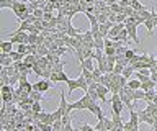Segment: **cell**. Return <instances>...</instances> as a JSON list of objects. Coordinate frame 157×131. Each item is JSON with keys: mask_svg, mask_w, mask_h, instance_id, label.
Wrapping results in <instances>:
<instances>
[{"mask_svg": "<svg viewBox=\"0 0 157 131\" xmlns=\"http://www.w3.org/2000/svg\"><path fill=\"white\" fill-rule=\"evenodd\" d=\"M110 103H111V110H113V115H121L123 113V108H126L124 103H123L120 94H113L111 98H110Z\"/></svg>", "mask_w": 157, "mask_h": 131, "instance_id": "obj_1", "label": "cell"}, {"mask_svg": "<svg viewBox=\"0 0 157 131\" xmlns=\"http://www.w3.org/2000/svg\"><path fill=\"white\" fill-rule=\"evenodd\" d=\"M28 36H29V33H25V31H13L8 35L10 40L13 43H17V44H21V43H26L28 44Z\"/></svg>", "mask_w": 157, "mask_h": 131, "instance_id": "obj_2", "label": "cell"}, {"mask_svg": "<svg viewBox=\"0 0 157 131\" xmlns=\"http://www.w3.org/2000/svg\"><path fill=\"white\" fill-rule=\"evenodd\" d=\"M137 26L136 23H126V30H128V35H129V40H132L139 46V36H137Z\"/></svg>", "mask_w": 157, "mask_h": 131, "instance_id": "obj_3", "label": "cell"}, {"mask_svg": "<svg viewBox=\"0 0 157 131\" xmlns=\"http://www.w3.org/2000/svg\"><path fill=\"white\" fill-rule=\"evenodd\" d=\"M49 89H51V80H48V79H41V80H38L36 84H33V90H36V92H49Z\"/></svg>", "mask_w": 157, "mask_h": 131, "instance_id": "obj_4", "label": "cell"}, {"mask_svg": "<svg viewBox=\"0 0 157 131\" xmlns=\"http://www.w3.org/2000/svg\"><path fill=\"white\" fill-rule=\"evenodd\" d=\"M88 111H90V113H93L97 116V120H103L105 118V115H103V110H101V106L100 105H97L95 102H93L92 105H88V108H87Z\"/></svg>", "mask_w": 157, "mask_h": 131, "instance_id": "obj_5", "label": "cell"}, {"mask_svg": "<svg viewBox=\"0 0 157 131\" xmlns=\"http://www.w3.org/2000/svg\"><path fill=\"white\" fill-rule=\"evenodd\" d=\"M13 59L10 57V52H2V56H0V64L2 67H8V66H13Z\"/></svg>", "mask_w": 157, "mask_h": 131, "instance_id": "obj_6", "label": "cell"}, {"mask_svg": "<svg viewBox=\"0 0 157 131\" xmlns=\"http://www.w3.org/2000/svg\"><path fill=\"white\" fill-rule=\"evenodd\" d=\"M75 89H80V82H78V79L75 80V79H69L67 80V94L71 95V94H74V90Z\"/></svg>", "mask_w": 157, "mask_h": 131, "instance_id": "obj_7", "label": "cell"}, {"mask_svg": "<svg viewBox=\"0 0 157 131\" xmlns=\"http://www.w3.org/2000/svg\"><path fill=\"white\" fill-rule=\"evenodd\" d=\"M98 97H100V100L103 102V103H106V92H110V89H108L106 85H103V84H98Z\"/></svg>", "mask_w": 157, "mask_h": 131, "instance_id": "obj_8", "label": "cell"}, {"mask_svg": "<svg viewBox=\"0 0 157 131\" xmlns=\"http://www.w3.org/2000/svg\"><path fill=\"white\" fill-rule=\"evenodd\" d=\"M155 87H157V84H155V82H154V80H152L151 77H149V79H147L146 82H142L141 89L144 90V92H147V90H155Z\"/></svg>", "mask_w": 157, "mask_h": 131, "instance_id": "obj_9", "label": "cell"}, {"mask_svg": "<svg viewBox=\"0 0 157 131\" xmlns=\"http://www.w3.org/2000/svg\"><path fill=\"white\" fill-rule=\"evenodd\" d=\"M13 44H15V43H13L12 40L2 41V44H0V49H2V52H12V51H13Z\"/></svg>", "mask_w": 157, "mask_h": 131, "instance_id": "obj_10", "label": "cell"}, {"mask_svg": "<svg viewBox=\"0 0 157 131\" xmlns=\"http://www.w3.org/2000/svg\"><path fill=\"white\" fill-rule=\"evenodd\" d=\"M129 121H131L134 126H137V128H139V123H141L139 113H137V111H134V110H129Z\"/></svg>", "mask_w": 157, "mask_h": 131, "instance_id": "obj_11", "label": "cell"}, {"mask_svg": "<svg viewBox=\"0 0 157 131\" xmlns=\"http://www.w3.org/2000/svg\"><path fill=\"white\" fill-rule=\"evenodd\" d=\"M80 69H88V71L95 69V66H93V57H87V59L80 64Z\"/></svg>", "mask_w": 157, "mask_h": 131, "instance_id": "obj_12", "label": "cell"}, {"mask_svg": "<svg viewBox=\"0 0 157 131\" xmlns=\"http://www.w3.org/2000/svg\"><path fill=\"white\" fill-rule=\"evenodd\" d=\"M67 105H69V103L66 102V92H64V90H61V103H59V106H57V108H61L64 115H66V111H67Z\"/></svg>", "mask_w": 157, "mask_h": 131, "instance_id": "obj_13", "label": "cell"}, {"mask_svg": "<svg viewBox=\"0 0 157 131\" xmlns=\"http://www.w3.org/2000/svg\"><path fill=\"white\" fill-rule=\"evenodd\" d=\"M141 85H142V82L139 79H129L128 80V87L132 90H137V89H141Z\"/></svg>", "mask_w": 157, "mask_h": 131, "instance_id": "obj_14", "label": "cell"}, {"mask_svg": "<svg viewBox=\"0 0 157 131\" xmlns=\"http://www.w3.org/2000/svg\"><path fill=\"white\" fill-rule=\"evenodd\" d=\"M134 72H136V71L132 69L131 66H126V67H124V71H123V75H124L126 79H131V77L134 75Z\"/></svg>", "mask_w": 157, "mask_h": 131, "instance_id": "obj_15", "label": "cell"}, {"mask_svg": "<svg viewBox=\"0 0 157 131\" xmlns=\"http://www.w3.org/2000/svg\"><path fill=\"white\" fill-rule=\"evenodd\" d=\"M10 57H12V59L15 61V62H17V61H23L25 59V54H21V52H15V51H12V52H10Z\"/></svg>", "mask_w": 157, "mask_h": 131, "instance_id": "obj_16", "label": "cell"}, {"mask_svg": "<svg viewBox=\"0 0 157 131\" xmlns=\"http://www.w3.org/2000/svg\"><path fill=\"white\" fill-rule=\"evenodd\" d=\"M15 0H0V8H13Z\"/></svg>", "mask_w": 157, "mask_h": 131, "instance_id": "obj_17", "label": "cell"}, {"mask_svg": "<svg viewBox=\"0 0 157 131\" xmlns=\"http://www.w3.org/2000/svg\"><path fill=\"white\" fill-rule=\"evenodd\" d=\"M155 97H157V92H155V90H147L144 100H146V102H154Z\"/></svg>", "mask_w": 157, "mask_h": 131, "instance_id": "obj_18", "label": "cell"}, {"mask_svg": "<svg viewBox=\"0 0 157 131\" xmlns=\"http://www.w3.org/2000/svg\"><path fill=\"white\" fill-rule=\"evenodd\" d=\"M38 43H39V35H33V33H29L28 44H38Z\"/></svg>", "mask_w": 157, "mask_h": 131, "instance_id": "obj_19", "label": "cell"}, {"mask_svg": "<svg viewBox=\"0 0 157 131\" xmlns=\"http://www.w3.org/2000/svg\"><path fill=\"white\" fill-rule=\"evenodd\" d=\"M2 100H3V103H12V100L15 102V95L13 94H2Z\"/></svg>", "mask_w": 157, "mask_h": 131, "instance_id": "obj_20", "label": "cell"}, {"mask_svg": "<svg viewBox=\"0 0 157 131\" xmlns=\"http://www.w3.org/2000/svg\"><path fill=\"white\" fill-rule=\"evenodd\" d=\"M29 97H31L34 102H43V100H44V98H43V95H41V92H36V90H33Z\"/></svg>", "mask_w": 157, "mask_h": 131, "instance_id": "obj_21", "label": "cell"}, {"mask_svg": "<svg viewBox=\"0 0 157 131\" xmlns=\"http://www.w3.org/2000/svg\"><path fill=\"white\" fill-rule=\"evenodd\" d=\"M66 35H67V36H72V38H75V36L78 35V31H77V30H75V28H74L72 25H69V26H67V31H66Z\"/></svg>", "mask_w": 157, "mask_h": 131, "instance_id": "obj_22", "label": "cell"}, {"mask_svg": "<svg viewBox=\"0 0 157 131\" xmlns=\"http://www.w3.org/2000/svg\"><path fill=\"white\" fill-rule=\"evenodd\" d=\"M103 121H105V128H106V131H111L113 128H115V123H113V120H110V118H103Z\"/></svg>", "mask_w": 157, "mask_h": 131, "instance_id": "obj_23", "label": "cell"}, {"mask_svg": "<svg viewBox=\"0 0 157 131\" xmlns=\"http://www.w3.org/2000/svg\"><path fill=\"white\" fill-rule=\"evenodd\" d=\"M78 131H95V128H93V126H90L85 121V123H82L80 126H78Z\"/></svg>", "mask_w": 157, "mask_h": 131, "instance_id": "obj_24", "label": "cell"}, {"mask_svg": "<svg viewBox=\"0 0 157 131\" xmlns=\"http://www.w3.org/2000/svg\"><path fill=\"white\" fill-rule=\"evenodd\" d=\"M124 67H126V66H121V64H118V62H116L115 69H113V74H116V75H121V74H123V71H124Z\"/></svg>", "mask_w": 157, "mask_h": 131, "instance_id": "obj_25", "label": "cell"}, {"mask_svg": "<svg viewBox=\"0 0 157 131\" xmlns=\"http://www.w3.org/2000/svg\"><path fill=\"white\" fill-rule=\"evenodd\" d=\"M131 7H132V8H134V10H136V12H141V10H142V8H144V7H142V3L139 2V0H132V3H131Z\"/></svg>", "mask_w": 157, "mask_h": 131, "instance_id": "obj_26", "label": "cell"}, {"mask_svg": "<svg viewBox=\"0 0 157 131\" xmlns=\"http://www.w3.org/2000/svg\"><path fill=\"white\" fill-rule=\"evenodd\" d=\"M31 110L34 111V113H41L43 108H41V102H34L33 106H31Z\"/></svg>", "mask_w": 157, "mask_h": 131, "instance_id": "obj_27", "label": "cell"}, {"mask_svg": "<svg viewBox=\"0 0 157 131\" xmlns=\"http://www.w3.org/2000/svg\"><path fill=\"white\" fill-rule=\"evenodd\" d=\"M64 66H66L64 62H57V64L52 66V71L54 72H64Z\"/></svg>", "mask_w": 157, "mask_h": 131, "instance_id": "obj_28", "label": "cell"}, {"mask_svg": "<svg viewBox=\"0 0 157 131\" xmlns=\"http://www.w3.org/2000/svg\"><path fill=\"white\" fill-rule=\"evenodd\" d=\"M49 80H51L52 84H59V82H61V80H59V72H54V71H52V74H51V77H49Z\"/></svg>", "mask_w": 157, "mask_h": 131, "instance_id": "obj_29", "label": "cell"}, {"mask_svg": "<svg viewBox=\"0 0 157 131\" xmlns=\"http://www.w3.org/2000/svg\"><path fill=\"white\" fill-rule=\"evenodd\" d=\"M15 89H12V85L7 84V85H2V94H13Z\"/></svg>", "mask_w": 157, "mask_h": 131, "instance_id": "obj_30", "label": "cell"}, {"mask_svg": "<svg viewBox=\"0 0 157 131\" xmlns=\"http://www.w3.org/2000/svg\"><path fill=\"white\" fill-rule=\"evenodd\" d=\"M136 54V49H129V48H128V49H126V52H124V56H126V59H132V56H134Z\"/></svg>", "mask_w": 157, "mask_h": 131, "instance_id": "obj_31", "label": "cell"}, {"mask_svg": "<svg viewBox=\"0 0 157 131\" xmlns=\"http://www.w3.org/2000/svg\"><path fill=\"white\" fill-rule=\"evenodd\" d=\"M69 79H71V77H69L66 72H59V80H61V82H66V84H67Z\"/></svg>", "mask_w": 157, "mask_h": 131, "instance_id": "obj_32", "label": "cell"}, {"mask_svg": "<svg viewBox=\"0 0 157 131\" xmlns=\"http://www.w3.org/2000/svg\"><path fill=\"white\" fill-rule=\"evenodd\" d=\"M105 54H106V56H113V54H116V49H115L113 46L105 48Z\"/></svg>", "mask_w": 157, "mask_h": 131, "instance_id": "obj_33", "label": "cell"}, {"mask_svg": "<svg viewBox=\"0 0 157 131\" xmlns=\"http://www.w3.org/2000/svg\"><path fill=\"white\" fill-rule=\"evenodd\" d=\"M62 131H74V128H72V123H71V120L64 123V128H62Z\"/></svg>", "mask_w": 157, "mask_h": 131, "instance_id": "obj_34", "label": "cell"}, {"mask_svg": "<svg viewBox=\"0 0 157 131\" xmlns=\"http://www.w3.org/2000/svg\"><path fill=\"white\" fill-rule=\"evenodd\" d=\"M43 20H44V21H51V20H52V13H51V12H44Z\"/></svg>", "mask_w": 157, "mask_h": 131, "instance_id": "obj_35", "label": "cell"}, {"mask_svg": "<svg viewBox=\"0 0 157 131\" xmlns=\"http://www.w3.org/2000/svg\"><path fill=\"white\" fill-rule=\"evenodd\" d=\"M118 3H120V5L121 7H131V0H120V2H118Z\"/></svg>", "mask_w": 157, "mask_h": 131, "instance_id": "obj_36", "label": "cell"}, {"mask_svg": "<svg viewBox=\"0 0 157 131\" xmlns=\"http://www.w3.org/2000/svg\"><path fill=\"white\" fill-rule=\"evenodd\" d=\"M131 2H132V0H131Z\"/></svg>", "mask_w": 157, "mask_h": 131, "instance_id": "obj_37", "label": "cell"}, {"mask_svg": "<svg viewBox=\"0 0 157 131\" xmlns=\"http://www.w3.org/2000/svg\"><path fill=\"white\" fill-rule=\"evenodd\" d=\"M151 131H152V129H151Z\"/></svg>", "mask_w": 157, "mask_h": 131, "instance_id": "obj_38", "label": "cell"}]
</instances>
